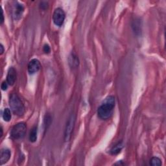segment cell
Returning a JSON list of instances; mask_svg holds the SVG:
<instances>
[{
	"instance_id": "obj_21",
	"label": "cell",
	"mask_w": 166,
	"mask_h": 166,
	"mask_svg": "<svg viewBox=\"0 0 166 166\" xmlns=\"http://www.w3.org/2000/svg\"><path fill=\"white\" fill-rule=\"evenodd\" d=\"M0 48H1V54H2L3 53V52H4V48H3V46L2 45V44H1V46H0Z\"/></svg>"
},
{
	"instance_id": "obj_8",
	"label": "cell",
	"mask_w": 166,
	"mask_h": 166,
	"mask_svg": "<svg viewBox=\"0 0 166 166\" xmlns=\"http://www.w3.org/2000/svg\"><path fill=\"white\" fill-rule=\"evenodd\" d=\"M16 71L14 67H10L8 70L7 75V82L9 85L12 86L14 84V83L16 80Z\"/></svg>"
},
{
	"instance_id": "obj_16",
	"label": "cell",
	"mask_w": 166,
	"mask_h": 166,
	"mask_svg": "<svg viewBox=\"0 0 166 166\" xmlns=\"http://www.w3.org/2000/svg\"><path fill=\"white\" fill-rule=\"evenodd\" d=\"M51 117L49 116V115L48 116H46V118H45V126H46V129H48V126L50 125V123H51Z\"/></svg>"
},
{
	"instance_id": "obj_18",
	"label": "cell",
	"mask_w": 166,
	"mask_h": 166,
	"mask_svg": "<svg viewBox=\"0 0 166 166\" xmlns=\"http://www.w3.org/2000/svg\"><path fill=\"white\" fill-rule=\"evenodd\" d=\"M8 86H9V84H8L7 82V81H3L2 82V84H1V89L3 90H7V88H8Z\"/></svg>"
},
{
	"instance_id": "obj_2",
	"label": "cell",
	"mask_w": 166,
	"mask_h": 166,
	"mask_svg": "<svg viewBox=\"0 0 166 166\" xmlns=\"http://www.w3.org/2000/svg\"><path fill=\"white\" fill-rule=\"evenodd\" d=\"M9 106L10 109L15 115L18 116H22L25 113L24 105L21 101L20 97L16 94L13 93L10 96Z\"/></svg>"
},
{
	"instance_id": "obj_10",
	"label": "cell",
	"mask_w": 166,
	"mask_h": 166,
	"mask_svg": "<svg viewBox=\"0 0 166 166\" xmlns=\"http://www.w3.org/2000/svg\"><path fill=\"white\" fill-rule=\"evenodd\" d=\"M69 64L72 67H77L79 66V61L77 56L74 53H71L69 57Z\"/></svg>"
},
{
	"instance_id": "obj_20",
	"label": "cell",
	"mask_w": 166,
	"mask_h": 166,
	"mask_svg": "<svg viewBox=\"0 0 166 166\" xmlns=\"http://www.w3.org/2000/svg\"><path fill=\"white\" fill-rule=\"evenodd\" d=\"M4 22V16H3V10H1V23L3 24V23Z\"/></svg>"
},
{
	"instance_id": "obj_22",
	"label": "cell",
	"mask_w": 166,
	"mask_h": 166,
	"mask_svg": "<svg viewBox=\"0 0 166 166\" xmlns=\"http://www.w3.org/2000/svg\"><path fill=\"white\" fill-rule=\"evenodd\" d=\"M1 137H2V136H3V129H2V127H1Z\"/></svg>"
},
{
	"instance_id": "obj_15",
	"label": "cell",
	"mask_w": 166,
	"mask_h": 166,
	"mask_svg": "<svg viewBox=\"0 0 166 166\" xmlns=\"http://www.w3.org/2000/svg\"><path fill=\"white\" fill-rule=\"evenodd\" d=\"M139 20H135L134 23H132V28H133L134 32L136 34L139 33L140 31H141V26L139 24V22H138Z\"/></svg>"
},
{
	"instance_id": "obj_9",
	"label": "cell",
	"mask_w": 166,
	"mask_h": 166,
	"mask_svg": "<svg viewBox=\"0 0 166 166\" xmlns=\"http://www.w3.org/2000/svg\"><path fill=\"white\" fill-rule=\"evenodd\" d=\"M11 155L10 150L8 149H3L1 150V157H0V162H1V165L7 163L9 160Z\"/></svg>"
},
{
	"instance_id": "obj_14",
	"label": "cell",
	"mask_w": 166,
	"mask_h": 166,
	"mask_svg": "<svg viewBox=\"0 0 166 166\" xmlns=\"http://www.w3.org/2000/svg\"><path fill=\"white\" fill-rule=\"evenodd\" d=\"M150 165L152 166L162 165V160L158 157H152L150 160Z\"/></svg>"
},
{
	"instance_id": "obj_13",
	"label": "cell",
	"mask_w": 166,
	"mask_h": 166,
	"mask_svg": "<svg viewBox=\"0 0 166 166\" xmlns=\"http://www.w3.org/2000/svg\"><path fill=\"white\" fill-rule=\"evenodd\" d=\"M11 118H12V115H11V112H10V109L7 108H5L3 113V118L4 121L9 122L10 121Z\"/></svg>"
},
{
	"instance_id": "obj_1",
	"label": "cell",
	"mask_w": 166,
	"mask_h": 166,
	"mask_svg": "<svg viewBox=\"0 0 166 166\" xmlns=\"http://www.w3.org/2000/svg\"><path fill=\"white\" fill-rule=\"evenodd\" d=\"M115 107V97L109 95L105 98L97 110V115L100 119L106 120L110 118Z\"/></svg>"
},
{
	"instance_id": "obj_5",
	"label": "cell",
	"mask_w": 166,
	"mask_h": 166,
	"mask_svg": "<svg viewBox=\"0 0 166 166\" xmlns=\"http://www.w3.org/2000/svg\"><path fill=\"white\" fill-rule=\"evenodd\" d=\"M65 18H66V14L65 12L61 8H56L54 10L53 14V20L54 24L59 27H61L64 22Z\"/></svg>"
},
{
	"instance_id": "obj_19",
	"label": "cell",
	"mask_w": 166,
	"mask_h": 166,
	"mask_svg": "<svg viewBox=\"0 0 166 166\" xmlns=\"http://www.w3.org/2000/svg\"><path fill=\"white\" fill-rule=\"evenodd\" d=\"M41 5H40V7L42 9H46L47 7H48V3H46V2H42L41 3Z\"/></svg>"
},
{
	"instance_id": "obj_17",
	"label": "cell",
	"mask_w": 166,
	"mask_h": 166,
	"mask_svg": "<svg viewBox=\"0 0 166 166\" xmlns=\"http://www.w3.org/2000/svg\"><path fill=\"white\" fill-rule=\"evenodd\" d=\"M43 50H44V53H46V54H48V53H50L51 48H50V47H49V46L48 45V44H45V45H44V46Z\"/></svg>"
},
{
	"instance_id": "obj_12",
	"label": "cell",
	"mask_w": 166,
	"mask_h": 166,
	"mask_svg": "<svg viewBox=\"0 0 166 166\" xmlns=\"http://www.w3.org/2000/svg\"><path fill=\"white\" fill-rule=\"evenodd\" d=\"M37 139V127H33L30 132L29 140L31 142H35Z\"/></svg>"
},
{
	"instance_id": "obj_4",
	"label": "cell",
	"mask_w": 166,
	"mask_h": 166,
	"mask_svg": "<svg viewBox=\"0 0 166 166\" xmlns=\"http://www.w3.org/2000/svg\"><path fill=\"white\" fill-rule=\"evenodd\" d=\"M75 119H76V118H75L74 114H71L67 119L64 131V139L66 142L69 141L70 138H71L72 132L74 129Z\"/></svg>"
},
{
	"instance_id": "obj_6",
	"label": "cell",
	"mask_w": 166,
	"mask_h": 166,
	"mask_svg": "<svg viewBox=\"0 0 166 166\" xmlns=\"http://www.w3.org/2000/svg\"><path fill=\"white\" fill-rule=\"evenodd\" d=\"M41 68V64L38 59H34L29 62L27 69L30 74H35Z\"/></svg>"
},
{
	"instance_id": "obj_3",
	"label": "cell",
	"mask_w": 166,
	"mask_h": 166,
	"mask_svg": "<svg viewBox=\"0 0 166 166\" xmlns=\"http://www.w3.org/2000/svg\"><path fill=\"white\" fill-rule=\"evenodd\" d=\"M27 131V127L23 122L17 123L13 127L10 132V136L12 138L14 139H20L23 138L25 136Z\"/></svg>"
},
{
	"instance_id": "obj_7",
	"label": "cell",
	"mask_w": 166,
	"mask_h": 166,
	"mask_svg": "<svg viewBox=\"0 0 166 166\" xmlns=\"http://www.w3.org/2000/svg\"><path fill=\"white\" fill-rule=\"evenodd\" d=\"M24 11V7L22 4H16L12 9V16L16 20H20L22 18V16Z\"/></svg>"
},
{
	"instance_id": "obj_11",
	"label": "cell",
	"mask_w": 166,
	"mask_h": 166,
	"mask_svg": "<svg viewBox=\"0 0 166 166\" xmlns=\"http://www.w3.org/2000/svg\"><path fill=\"white\" fill-rule=\"evenodd\" d=\"M123 142H118V144H116L110 150V153L112 154H117L121 152V150L123 149Z\"/></svg>"
}]
</instances>
